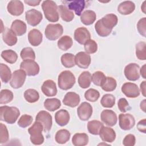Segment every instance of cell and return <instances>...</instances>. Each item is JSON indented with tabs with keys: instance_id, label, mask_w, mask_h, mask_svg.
I'll return each mask as SVG.
<instances>
[{
	"instance_id": "55",
	"label": "cell",
	"mask_w": 146,
	"mask_h": 146,
	"mask_svg": "<svg viewBox=\"0 0 146 146\" xmlns=\"http://www.w3.org/2000/svg\"><path fill=\"white\" fill-rule=\"evenodd\" d=\"M40 1H25V2L29 6H38L39 5V3H40Z\"/></svg>"
},
{
	"instance_id": "18",
	"label": "cell",
	"mask_w": 146,
	"mask_h": 146,
	"mask_svg": "<svg viewBox=\"0 0 146 146\" xmlns=\"http://www.w3.org/2000/svg\"><path fill=\"white\" fill-rule=\"evenodd\" d=\"M7 11L12 15H21L24 10V5L21 1L13 0L8 3L7 6Z\"/></svg>"
},
{
	"instance_id": "35",
	"label": "cell",
	"mask_w": 146,
	"mask_h": 146,
	"mask_svg": "<svg viewBox=\"0 0 146 146\" xmlns=\"http://www.w3.org/2000/svg\"><path fill=\"white\" fill-rule=\"evenodd\" d=\"M73 44L72 38L68 35H64L62 36L58 41L57 44L59 48L63 51H66L70 49Z\"/></svg>"
},
{
	"instance_id": "47",
	"label": "cell",
	"mask_w": 146,
	"mask_h": 146,
	"mask_svg": "<svg viewBox=\"0 0 146 146\" xmlns=\"http://www.w3.org/2000/svg\"><path fill=\"white\" fill-rule=\"evenodd\" d=\"M33 117L31 115L25 114L21 116L18 121V125L23 128L29 127L33 121Z\"/></svg>"
},
{
	"instance_id": "25",
	"label": "cell",
	"mask_w": 146,
	"mask_h": 146,
	"mask_svg": "<svg viewBox=\"0 0 146 146\" xmlns=\"http://www.w3.org/2000/svg\"><path fill=\"white\" fill-rule=\"evenodd\" d=\"M68 2V8L70 10H74L75 14L80 16L82 12L86 6V1L84 0H75L67 2Z\"/></svg>"
},
{
	"instance_id": "1",
	"label": "cell",
	"mask_w": 146,
	"mask_h": 146,
	"mask_svg": "<svg viewBox=\"0 0 146 146\" xmlns=\"http://www.w3.org/2000/svg\"><path fill=\"white\" fill-rule=\"evenodd\" d=\"M117 22L118 18L115 14H108L96 22L95 25L96 32L102 37L107 36L111 34Z\"/></svg>"
},
{
	"instance_id": "42",
	"label": "cell",
	"mask_w": 146,
	"mask_h": 146,
	"mask_svg": "<svg viewBox=\"0 0 146 146\" xmlns=\"http://www.w3.org/2000/svg\"><path fill=\"white\" fill-rule=\"evenodd\" d=\"M100 103L103 107L112 108L115 104V97L112 94H105L102 96Z\"/></svg>"
},
{
	"instance_id": "45",
	"label": "cell",
	"mask_w": 146,
	"mask_h": 146,
	"mask_svg": "<svg viewBox=\"0 0 146 146\" xmlns=\"http://www.w3.org/2000/svg\"><path fill=\"white\" fill-rule=\"evenodd\" d=\"M106 78V76L103 72L100 71H97L93 73V74L92 75L91 80L95 85L101 87Z\"/></svg>"
},
{
	"instance_id": "16",
	"label": "cell",
	"mask_w": 146,
	"mask_h": 146,
	"mask_svg": "<svg viewBox=\"0 0 146 146\" xmlns=\"http://www.w3.org/2000/svg\"><path fill=\"white\" fill-rule=\"evenodd\" d=\"M100 118L104 123L110 127L114 126L117 120L116 113L111 110H103L101 113Z\"/></svg>"
},
{
	"instance_id": "13",
	"label": "cell",
	"mask_w": 146,
	"mask_h": 146,
	"mask_svg": "<svg viewBox=\"0 0 146 146\" xmlns=\"http://www.w3.org/2000/svg\"><path fill=\"white\" fill-rule=\"evenodd\" d=\"M122 92L128 98H135L140 95V90L137 86L133 83L126 82L121 86Z\"/></svg>"
},
{
	"instance_id": "50",
	"label": "cell",
	"mask_w": 146,
	"mask_h": 146,
	"mask_svg": "<svg viewBox=\"0 0 146 146\" xmlns=\"http://www.w3.org/2000/svg\"><path fill=\"white\" fill-rule=\"evenodd\" d=\"M137 29L139 34L144 37L146 36V18L140 19L137 24Z\"/></svg>"
},
{
	"instance_id": "27",
	"label": "cell",
	"mask_w": 146,
	"mask_h": 146,
	"mask_svg": "<svg viewBox=\"0 0 146 146\" xmlns=\"http://www.w3.org/2000/svg\"><path fill=\"white\" fill-rule=\"evenodd\" d=\"M11 29L18 36H22L26 32V24L19 19L14 20L11 26Z\"/></svg>"
},
{
	"instance_id": "15",
	"label": "cell",
	"mask_w": 146,
	"mask_h": 146,
	"mask_svg": "<svg viewBox=\"0 0 146 146\" xmlns=\"http://www.w3.org/2000/svg\"><path fill=\"white\" fill-rule=\"evenodd\" d=\"M74 36L75 40L80 44H84L91 38L90 31L84 27L77 28L74 31Z\"/></svg>"
},
{
	"instance_id": "34",
	"label": "cell",
	"mask_w": 146,
	"mask_h": 146,
	"mask_svg": "<svg viewBox=\"0 0 146 146\" xmlns=\"http://www.w3.org/2000/svg\"><path fill=\"white\" fill-rule=\"evenodd\" d=\"M61 106L60 101L57 98L47 99L44 102V107L46 110L53 112L58 110Z\"/></svg>"
},
{
	"instance_id": "4",
	"label": "cell",
	"mask_w": 146,
	"mask_h": 146,
	"mask_svg": "<svg viewBox=\"0 0 146 146\" xmlns=\"http://www.w3.org/2000/svg\"><path fill=\"white\" fill-rule=\"evenodd\" d=\"M42 131H43L42 124L37 121H35L29 128L28 132L30 135V141L33 144L41 145L43 143L44 137L42 133Z\"/></svg>"
},
{
	"instance_id": "39",
	"label": "cell",
	"mask_w": 146,
	"mask_h": 146,
	"mask_svg": "<svg viewBox=\"0 0 146 146\" xmlns=\"http://www.w3.org/2000/svg\"><path fill=\"white\" fill-rule=\"evenodd\" d=\"M0 68L1 80L5 83H7L12 76L11 70L6 64L3 63H1Z\"/></svg>"
},
{
	"instance_id": "40",
	"label": "cell",
	"mask_w": 146,
	"mask_h": 146,
	"mask_svg": "<svg viewBox=\"0 0 146 146\" xmlns=\"http://www.w3.org/2000/svg\"><path fill=\"white\" fill-rule=\"evenodd\" d=\"M61 63L66 68H71L75 65V56L71 53H66L61 56Z\"/></svg>"
},
{
	"instance_id": "37",
	"label": "cell",
	"mask_w": 146,
	"mask_h": 146,
	"mask_svg": "<svg viewBox=\"0 0 146 146\" xmlns=\"http://www.w3.org/2000/svg\"><path fill=\"white\" fill-rule=\"evenodd\" d=\"M116 86L117 83L114 78L112 77L106 76L104 82L101 86V87L106 92H111L115 90Z\"/></svg>"
},
{
	"instance_id": "14",
	"label": "cell",
	"mask_w": 146,
	"mask_h": 146,
	"mask_svg": "<svg viewBox=\"0 0 146 146\" xmlns=\"http://www.w3.org/2000/svg\"><path fill=\"white\" fill-rule=\"evenodd\" d=\"M77 114L81 120H88L92 114V107L91 105L86 102L82 103L78 107Z\"/></svg>"
},
{
	"instance_id": "10",
	"label": "cell",
	"mask_w": 146,
	"mask_h": 146,
	"mask_svg": "<svg viewBox=\"0 0 146 146\" xmlns=\"http://www.w3.org/2000/svg\"><path fill=\"white\" fill-rule=\"evenodd\" d=\"M21 69L23 70L28 76H35L39 72V66L34 60H23L20 64Z\"/></svg>"
},
{
	"instance_id": "7",
	"label": "cell",
	"mask_w": 146,
	"mask_h": 146,
	"mask_svg": "<svg viewBox=\"0 0 146 146\" xmlns=\"http://www.w3.org/2000/svg\"><path fill=\"white\" fill-rule=\"evenodd\" d=\"M35 121L40 122L43 127V131L48 132L52 127V116L50 113L46 111H39L35 117Z\"/></svg>"
},
{
	"instance_id": "23",
	"label": "cell",
	"mask_w": 146,
	"mask_h": 146,
	"mask_svg": "<svg viewBox=\"0 0 146 146\" xmlns=\"http://www.w3.org/2000/svg\"><path fill=\"white\" fill-rule=\"evenodd\" d=\"M2 38L4 42L9 46L15 45L18 40L17 35L7 27H5L2 32Z\"/></svg>"
},
{
	"instance_id": "58",
	"label": "cell",
	"mask_w": 146,
	"mask_h": 146,
	"mask_svg": "<svg viewBox=\"0 0 146 146\" xmlns=\"http://www.w3.org/2000/svg\"><path fill=\"white\" fill-rule=\"evenodd\" d=\"M146 5V1H145L143 2V4H142V5L141 6V10H142V11L144 14H145V9H146V5Z\"/></svg>"
},
{
	"instance_id": "43",
	"label": "cell",
	"mask_w": 146,
	"mask_h": 146,
	"mask_svg": "<svg viewBox=\"0 0 146 146\" xmlns=\"http://www.w3.org/2000/svg\"><path fill=\"white\" fill-rule=\"evenodd\" d=\"M14 98L13 93L9 90H2L0 93V104H7L11 102Z\"/></svg>"
},
{
	"instance_id": "20",
	"label": "cell",
	"mask_w": 146,
	"mask_h": 146,
	"mask_svg": "<svg viewBox=\"0 0 146 146\" xmlns=\"http://www.w3.org/2000/svg\"><path fill=\"white\" fill-rule=\"evenodd\" d=\"M80 101V99L79 95L74 92H67L63 99V103L65 106L72 108L78 106Z\"/></svg>"
},
{
	"instance_id": "44",
	"label": "cell",
	"mask_w": 146,
	"mask_h": 146,
	"mask_svg": "<svg viewBox=\"0 0 146 146\" xmlns=\"http://www.w3.org/2000/svg\"><path fill=\"white\" fill-rule=\"evenodd\" d=\"M20 55L23 60H34L35 59V52L31 47L23 48L21 51Z\"/></svg>"
},
{
	"instance_id": "38",
	"label": "cell",
	"mask_w": 146,
	"mask_h": 146,
	"mask_svg": "<svg viewBox=\"0 0 146 146\" xmlns=\"http://www.w3.org/2000/svg\"><path fill=\"white\" fill-rule=\"evenodd\" d=\"M24 98L27 102L33 103L36 102L39 100V94L36 90L29 88L25 91Z\"/></svg>"
},
{
	"instance_id": "46",
	"label": "cell",
	"mask_w": 146,
	"mask_h": 146,
	"mask_svg": "<svg viewBox=\"0 0 146 146\" xmlns=\"http://www.w3.org/2000/svg\"><path fill=\"white\" fill-rule=\"evenodd\" d=\"M100 97L99 92L94 88H90L87 90L84 93L85 99L90 102H95L98 100Z\"/></svg>"
},
{
	"instance_id": "36",
	"label": "cell",
	"mask_w": 146,
	"mask_h": 146,
	"mask_svg": "<svg viewBox=\"0 0 146 146\" xmlns=\"http://www.w3.org/2000/svg\"><path fill=\"white\" fill-rule=\"evenodd\" d=\"M1 57L6 62L10 64L15 63L18 59L17 54L12 50H6L2 51L1 52Z\"/></svg>"
},
{
	"instance_id": "19",
	"label": "cell",
	"mask_w": 146,
	"mask_h": 146,
	"mask_svg": "<svg viewBox=\"0 0 146 146\" xmlns=\"http://www.w3.org/2000/svg\"><path fill=\"white\" fill-rule=\"evenodd\" d=\"M41 90L42 92L48 97L54 96L57 94V88L55 83L50 79L45 80L42 87Z\"/></svg>"
},
{
	"instance_id": "21",
	"label": "cell",
	"mask_w": 146,
	"mask_h": 146,
	"mask_svg": "<svg viewBox=\"0 0 146 146\" xmlns=\"http://www.w3.org/2000/svg\"><path fill=\"white\" fill-rule=\"evenodd\" d=\"M99 136L104 142L112 143L116 139L115 131L110 127H103L99 132Z\"/></svg>"
},
{
	"instance_id": "57",
	"label": "cell",
	"mask_w": 146,
	"mask_h": 146,
	"mask_svg": "<svg viewBox=\"0 0 146 146\" xmlns=\"http://www.w3.org/2000/svg\"><path fill=\"white\" fill-rule=\"evenodd\" d=\"M146 100L144 99L141 103H140V108L145 112V104H146Z\"/></svg>"
},
{
	"instance_id": "8",
	"label": "cell",
	"mask_w": 146,
	"mask_h": 146,
	"mask_svg": "<svg viewBox=\"0 0 146 146\" xmlns=\"http://www.w3.org/2000/svg\"><path fill=\"white\" fill-rule=\"evenodd\" d=\"M26 78V74L23 70L19 69L14 71L10 82L11 87L15 89L21 88L23 85Z\"/></svg>"
},
{
	"instance_id": "52",
	"label": "cell",
	"mask_w": 146,
	"mask_h": 146,
	"mask_svg": "<svg viewBox=\"0 0 146 146\" xmlns=\"http://www.w3.org/2000/svg\"><path fill=\"white\" fill-rule=\"evenodd\" d=\"M136 143V137L132 134H128L125 136L123 141V144L125 146H133Z\"/></svg>"
},
{
	"instance_id": "33",
	"label": "cell",
	"mask_w": 146,
	"mask_h": 146,
	"mask_svg": "<svg viewBox=\"0 0 146 146\" xmlns=\"http://www.w3.org/2000/svg\"><path fill=\"white\" fill-rule=\"evenodd\" d=\"M104 126L103 124L99 120H93L87 123V129L90 133L94 135H98L100 130Z\"/></svg>"
},
{
	"instance_id": "53",
	"label": "cell",
	"mask_w": 146,
	"mask_h": 146,
	"mask_svg": "<svg viewBox=\"0 0 146 146\" xmlns=\"http://www.w3.org/2000/svg\"><path fill=\"white\" fill-rule=\"evenodd\" d=\"M137 128L138 130L144 133H146V119H143L140 120L137 124Z\"/></svg>"
},
{
	"instance_id": "32",
	"label": "cell",
	"mask_w": 146,
	"mask_h": 146,
	"mask_svg": "<svg viewBox=\"0 0 146 146\" xmlns=\"http://www.w3.org/2000/svg\"><path fill=\"white\" fill-rule=\"evenodd\" d=\"M70 132L68 130L62 129L56 132L55 136V139L57 143L63 144L70 140Z\"/></svg>"
},
{
	"instance_id": "3",
	"label": "cell",
	"mask_w": 146,
	"mask_h": 146,
	"mask_svg": "<svg viewBox=\"0 0 146 146\" xmlns=\"http://www.w3.org/2000/svg\"><path fill=\"white\" fill-rule=\"evenodd\" d=\"M0 119L8 124H14L20 115V111L15 107H9L7 106L0 107Z\"/></svg>"
},
{
	"instance_id": "51",
	"label": "cell",
	"mask_w": 146,
	"mask_h": 146,
	"mask_svg": "<svg viewBox=\"0 0 146 146\" xmlns=\"http://www.w3.org/2000/svg\"><path fill=\"white\" fill-rule=\"evenodd\" d=\"M117 106L119 110L123 113L126 112L127 110H130V107L128 101L125 98H120L118 100Z\"/></svg>"
},
{
	"instance_id": "41",
	"label": "cell",
	"mask_w": 146,
	"mask_h": 146,
	"mask_svg": "<svg viewBox=\"0 0 146 146\" xmlns=\"http://www.w3.org/2000/svg\"><path fill=\"white\" fill-rule=\"evenodd\" d=\"M136 56L139 60L146 59V43L144 42H140L136 44Z\"/></svg>"
},
{
	"instance_id": "54",
	"label": "cell",
	"mask_w": 146,
	"mask_h": 146,
	"mask_svg": "<svg viewBox=\"0 0 146 146\" xmlns=\"http://www.w3.org/2000/svg\"><path fill=\"white\" fill-rule=\"evenodd\" d=\"M140 91L143 94V95L145 97L146 96V82L143 81L140 86Z\"/></svg>"
},
{
	"instance_id": "49",
	"label": "cell",
	"mask_w": 146,
	"mask_h": 146,
	"mask_svg": "<svg viewBox=\"0 0 146 146\" xmlns=\"http://www.w3.org/2000/svg\"><path fill=\"white\" fill-rule=\"evenodd\" d=\"M0 143L3 144L8 141L9 134L6 126L3 123L0 124Z\"/></svg>"
},
{
	"instance_id": "11",
	"label": "cell",
	"mask_w": 146,
	"mask_h": 146,
	"mask_svg": "<svg viewBox=\"0 0 146 146\" xmlns=\"http://www.w3.org/2000/svg\"><path fill=\"white\" fill-rule=\"evenodd\" d=\"M43 15L40 11L32 9L27 11L25 13V19L29 25L32 26H36L42 20Z\"/></svg>"
},
{
	"instance_id": "56",
	"label": "cell",
	"mask_w": 146,
	"mask_h": 146,
	"mask_svg": "<svg viewBox=\"0 0 146 146\" xmlns=\"http://www.w3.org/2000/svg\"><path fill=\"white\" fill-rule=\"evenodd\" d=\"M145 64H144L141 68H140V74L144 79H146V71H145Z\"/></svg>"
},
{
	"instance_id": "48",
	"label": "cell",
	"mask_w": 146,
	"mask_h": 146,
	"mask_svg": "<svg viewBox=\"0 0 146 146\" xmlns=\"http://www.w3.org/2000/svg\"><path fill=\"white\" fill-rule=\"evenodd\" d=\"M84 45V50L87 54H94L98 50V44L94 40L90 39Z\"/></svg>"
},
{
	"instance_id": "24",
	"label": "cell",
	"mask_w": 146,
	"mask_h": 146,
	"mask_svg": "<svg viewBox=\"0 0 146 146\" xmlns=\"http://www.w3.org/2000/svg\"><path fill=\"white\" fill-rule=\"evenodd\" d=\"M43 35L38 29H32L28 34V40L29 43L33 46H39L42 42Z\"/></svg>"
},
{
	"instance_id": "28",
	"label": "cell",
	"mask_w": 146,
	"mask_h": 146,
	"mask_svg": "<svg viewBox=\"0 0 146 146\" xmlns=\"http://www.w3.org/2000/svg\"><path fill=\"white\" fill-rule=\"evenodd\" d=\"M96 19V13L91 10L84 11L80 15V21L85 25H92Z\"/></svg>"
},
{
	"instance_id": "31",
	"label": "cell",
	"mask_w": 146,
	"mask_h": 146,
	"mask_svg": "<svg viewBox=\"0 0 146 146\" xmlns=\"http://www.w3.org/2000/svg\"><path fill=\"white\" fill-rule=\"evenodd\" d=\"M91 81V75L89 71H84L81 73L78 80L79 86L82 88L89 87Z\"/></svg>"
},
{
	"instance_id": "12",
	"label": "cell",
	"mask_w": 146,
	"mask_h": 146,
	"mask_svg": "<svg viewBox=\"0 0 146 146\" xmlns=\"http://www.w3.org/2000/svg\"><path fill=\"white\" fill-rule=\"evenodd\" d=\"M119 121L120 128L124 131L132 129L135 124V118L130 113H120L119 115Z\"/></svg>"
},
{
	"instance_id": "29",
	"label": "cell",
	"mask_w": 146,
	"mask_h": 146,
	"mask_svg": "<svg viewBox=\"0 0 146 146\" xmlns=\"http://www.w3.org/2000/svg\"><path fill=\"white\" fill-rule=\"evenodd\" d=\"M89 138L85 133H76L72 138V143L75 146H84L88 144Z\"/></svg>"
},
{
	"instance_id": "6",
	"label": "cell",
	"mask_w": 146,
	"mask_h": 146,
	"mask_svg": "<svg viewBox=\"0 0 146 146\" xmlns=\"http://www.w3.org/2000/svg\"><path fill=\"white\" fill-rule=\"evenodd\" d=\"M63 33V26L59 23L48 24L44 31L46 37L50 40H55L58 39Z\"/></svg>"
},
{
	"instance_id": "30",
	"label": "cell",
	"mask_w": 146,
	"mask_h": 146,
	"mask_svg": "<svg viewBox=\"0 0 146 146\" xmlns=\"http://www.w3.org/2000/svg\"><path fill=\"white\" fill-rule=\"evenodd\" d=\"M58 10L63 21L68 22L73 20L74 18V13L65 5H59L58 6Z\"/></svg>"
},
{
	"instance_id": "9",
	"label": "cell",
	"mask_w": 146,
	"mask_h": 146,
	"mask_svg": "<svg viewBox=\"0 0 146 146\" xmlns=\"http://www.w3.org/2000/svg\"><path fill=\"white\" fill-rule=\"evenodd\" d=\"M124 73L128 80L136 81L140 78V67L136 63H129L125 67Z\"/></svg>"
},
{
	"instance_id": "22",
	"label": "cell",
	"mask_w": 146,
	"mask_h": 146,
	"mask_svg": "<svg viewBox=\"0 0 146 146\" xmlns=\"http://www.w3.org/2000/svg\"><path fill=\"white\" fill-rule=\"evenodd\" d=\"M70 118L68 112L64 109L58 111L55 114V120L57 124L61 127L67 125L70 121Z\"/></svg>"
},
{
	"instance_id": "17",
	"label": "cell",
	"mask_w": 146,
	"mask_h": 146,
	"mask_svg": "<svg viewBox=\"0 0 146 146\" xmlns=\"http://www.w3.org/2000/svg\"><path fill=\"white\" fill-rule=\"evenodd\" d=\"M91 56L86 52H78L75 56V64L81 68H87L91 63Z\"/></svg>"
},
{
	"instance_id": "26",
	"label": "cell",
	"mask_w": 146,
	"mask_h": 146,
	"mask_svg": "<svg viewBox=\"0 0 146 146\" xmlns=\"http://www.w3.org/2000/svg\"><path fill=\"white\" fill-rule=\"evenodd\" d=\"M135 9V3L131 1H126L120 3L117 7L118 12L121 15H129Z\"/></svg>"
},
{
	"instance_id": "2",
	"label": "cell",
	"mask_w": 146,
	"mask_h": 146,
	"mask_svg": "<svg viewBox=\"0 0 146 146\" xmlns=\"http://www.w3.org/2000/svg\"><path fill=\"white\" fill-rule=\"evenodd\" d=\"M42 8L46 18L51 22H56L59 18L58 6L53 1H44L42 4Z\"/></svg>"
},
{
	"instance_id": "5",
	"label": "cell",
	"mask_w": 146,
	"mask_h": 146,
	"mask_svg": "<svg viewBox=\"0 0 146 146\" xmlns=\"http://www.w3.org/2000/svg\"><path fill=\"white\" fill-rule=\"evenodd\" d=\"M58 83L59 87L61 90H68L75 84V77L70 71H63L58 76Z\"/></svg>"
}]
</instances>
